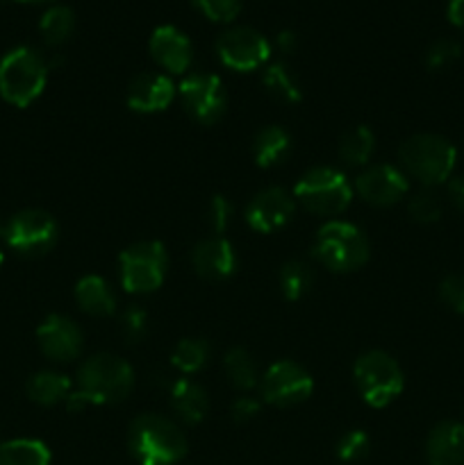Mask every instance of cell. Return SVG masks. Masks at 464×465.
<instances>
[{"label": "cell", "instance_id": "cell-1", "mask_svg": "<svg viewBox=\"0 0 464 465\" xmlns=\"http://www.w3.org/2000/svg\"><path fill=\"white\" fill-rule=\"evenodd\" d=\"M127 440L139 465H176L187 454V439L176 422L155 413L135 418Z\"/></svg>", "mask_w": 464, "mask_h": 465}, {"label": "cell", "instance_id": "cell-2", "mask_svg": "<svg viewBox=\"0 0 464 465\" xmlns=\"http://www.w3.org/2000/svg\"><path fill=\"white\" fill-rule=\"evenodd\" d=\"M48 82V64L36 50L14 48L0 59V95L14 107L35 103Z\"/></svg>", "mask_w": 464, "mask_h": 465}, {"label": "cell", "instance_id": "cell-3", "mask_svg": "<svg viewBox=\"0 0 464 465\" xmlns=\"http://www.w3.org/2000/svg\"><path fill=\"white\" fill-rule=\"evenodd\" d=\"M135 386V372L123 359L114 354H96L82 363L77 372V393L94 404L121 402Z\"/></svg>", "mask_w": 464, "mask_h": 465}, {"label": "cell", "instance_id": "cell-4", "mask_svg": "<svg viewBox=\"0 0 464 465\" xmlns=\"http://www.w3.org/2000/svg\"><path fill=\"white\" fill-rule=\"evenodd\" d=\"M314 257L332 272H350L368 262V241L353 223L330 221L317 232Z\"/></svg>", "mask_w": 464, "mask_h": 465}, {"label": "cell", "instance_id": "cell-5", "mask_svg": "<svg viewBox=\"0 0 464 465\" xmlns=\"http://www.w3.org/2000/svg\"><path fill=\"white\" fill-rule=\"evenodd\" d=\"M455 148L437 134H417L398 150L400 166L423 186H439L450 180L455 168Z\"/></svg>", "mask_w": 464, "mask_h": 465}, {"label": "cell", "instance_id": "cell-6", "mask_svg": "<svg viewBox=\"0 0 464 465\" xmlns=\"http://www.w3.org/2000/svg\"><path fill=\"white\" fill-rule=\"evenodd\" d=\"M294 198L317 216H337L353 200V186L337 168L317 166L300 177L294 186Z\"/></svg>", "mask_w": 464, "mask_h": 465}, {"label": "cell", "instance_id": "cell-7", "mask_svg": "<svg viewBox=\"0 0 464 465\" xmlns=\"http://www.w3.org/2000/svg\"><path fill=\"white\" fill-rule=\"evenodd\" d=\"M355 384L364 402L373 409H385L403 393L405 377L394 357L382 350H371L355 361Z\"/></svg>", "mask_w": 464, "mask_h": 465}, {"label": "cell", "instance_id": "cell-8", "mask_svg": "<svg viewBox=\"0 0 464 465\" xmlns=\"http://www.w3.org/2000/svg\"><path fill=\"white\" fill-rule=\"evenodd\" d=\"M121 284L127 293H153L166 277V248L159 241H141L121 252Z\"/></svg>", "mask_w": 464, "mask_h": 465}, {"label": "cell", "instance_id": "cell-9", "mask_svg": "<svg viewBox=\"0 0 464 465\" xmlns=\"http://www.w3.org/2000/svg\"><path fill=\"white\" fill-rule=\"evenodd\" d=\"M3 241L23 257H41L57 241V223L44 209H23L5 223Z\"/></svg>", "mask_w": 464, "mask_h": 465}, {"label": "cell", "instance_id": "cell-10", "mask_svg": "<svg viewBox=\"0 0 464 465\" xmlns=\"http://www.w3.org/2000/svg\"><path fill=\"white\" fill-rule=\"evenodd\" d=\"M217 54L223 66L246 73L262 68L268 62L271 45L257 30L239 25L221 32V36L217 39Z\"/></svg>", "mask_w": 464, "mask_h": 465}, {"label": "cell", "instance_id": "cell-11", "mask_svg": "<svg viewBox=\"0 0 464 465\" xmlns=\"http://www.w3.org/2000/svg\"><path fill=\"white\" fill-rule=\"evenodd\" d=\"M185 112L200 125H214L223 116L227 104V94L217 75L196 73L182 80L177 89Z\"/></svg>", "mask_w": 464, "mask_h": 465}, {"label": "cell", "instance_id": "cell-12", "mask_svg": "<svg viewBox=\"0 0 464 465\" xmlns=\"http://www.w3.org/2000/svg\"><path fill=\"white\" fill-rule=\"evenodd\" d=\"M314 380L294 361H276L262 377V398L276 407H294L312 395Z\"/></svg>", "mask_w": 464, "mask_h": 465}, {"label": "cell", "instance_id": "cell-13", "mask_svg": "<svg viewBox=\"0 0 464 465\" xmlns=\"http://www.w3.org/2000/svg\"><path fill=\"white\" fill-rule=\"evenodd\" d=\"M359 198L373 207H391L405 198L409 191V182L403 171L389 166V163H378L367 168L355 182Z\"/></svg>", "mask_w": 464, "mask_h": 465}, {"label": "cell", "instance_id": "cell-14", "mask_svg": "<svg viewBox=\"0 0 464 465\" xmlns=\"http://www.w3.org/2000/svg\"><path fill=\"white\" fill-rule=\"evenodd\" d=\"M296 212V198L280 186L259 191L246 209V223L259 234H271L291 221Z\"/></svg>", "mask_w": 464, "mask_h": 465}, {"label": "cell", "instance_id": "cell-15", "mask_svg": "<svg viewBox=\"0 0 464 465\" xmlns=\"http://www.w3.org/2000/svg\"><path fill=\"white\" fill-rule=\"evenodd\" d=\"M36 341H39L41 352L53 361H73L82 352V331L71 318L53 316L45 318L36 330Z\"/></svg>", "mask_w": 464, "mask_h": 465}, {"label": "cell", "instance_id": "cell-16", "mask_svg": "<svg viewBox=\"0 0 464 465\" xmlns=\"http://www.w3.org/2000/svg\"><path fill=\"white\" fill-rule=\"evenodd\" d=\"M191 263L203 280L223 282L237 272V252L221 236L200 241L191 252Z\"/></svg>", "mask_w": 464, "mask_h": 465}, {"label": "cell", "instance_id": "cell-17", "mask_svg": "<svg viewBox=\"0 0 464 465\" xmlns=\"http://www.w3.org/2000/svg\"><path fill=\"white\" fill-rule=\"evenodd\" d=\"M176 98V84L159 73L136 75L127 86V107L139 114H155L166 109Z\"/></svg>", "mask_w": 464, "mask_h": 465}, {"label": "cell", "instance_id": "cell-18", "mask_svg": "<svg viewBox=\"0 0 464 465\" xmlns=\"http://www.w3.org/2000/svg\"><path fill=\"white\" fill-rule=\"evenodd\" d=\"M150 54L168 73H185L194 59V48L185 32L173 25H162L150 36Z\"/></svg>", "mask_w": 464, "mask_h": 465}, {"label": "cell", "instance_id": "cell-19", "mask_svg": "<svg viewBox=\"0 0 464 465\" xmlns=\"http://www.w3.org/2000/svg\"><path fill=\"white\" fill-rule=\"evenodd\" d=\"M426 459L428 465H464V422H439L428 436Z\"/></svg>", "mask_w": 464, "mask_h": 465}, {"label": "cell", "instance_id": "cell-20", "mask_svg": "<svg viewBox=\"0 0 464 465\" xmlns=\"http://www.w3.org/2000/svg\"><path fill=\"white\" fill-rule=\"evenodd\" d=\"M171 407L187 425H198L207 416L209 398L203 386L182 377L171 384Z\"/></svg>", "mask_w": 464, "mask_h": 465}, {"label": "cell", "instance_id": "cell-21", "mask_svg": "<svg viewBox=\"0 0 464 465\" xmlns=\"http://www.w3.org/2000/svg\"><path fill=\"white\" fill-rule=\"evenodd\" d=\"M76 300L82 312L89 316L105 318L116 312V295L112 293L107 282L98 275H86L77 282Z\"/></svg>", "mask_w": 464, "mask_h": 465}, {"label": "cell", "instance_id": "cell-22", "mask_svg": "<svg viewBox=\"0 0 464 465\" xmlns=\"http://www.w3.org/2000/svg\"><path fill=\"white\" fill-rule=\"evenodd\" d=\"M25 391L32 402L41 404V407H53V404L68 400V395L73 393V386L71 380L62 372L41 371L27 380Z\"/></svg>", "mask_w": 464, "mask_h": 465}, {"label": "cell", "instance_id": "cell-23", "mask_svg": "<svg viewBox=\"0 0 464 465\" xmlns=\"http://www.w3.org/2000/svg\"><path fill=\"white\" fill-rule=\"evenodd\" d=\"M291 153L289 132L277 125H268L255 136L253 157L259 168H273L285 162Z\"/></svg>", "mask_w": 464, "mask_h": 465}, {"label": "cell", "instance_id": "cell-24", "mask_svg": "<svg viewBox=\"0 0 464 465\" xmlns=\"http://www.w3.org/2000/svg\"><path fill=\"white\" fill-rule=\"evenodd\" d=\"M0 465H50V450L41 440H5L0 443Z\"/></svg>", "mask_w": 464, "mask_h": 465}, {"label": "cell", "instance_id": "cell-25", "mask_svg": "<svg viewBox=\"0 0 464 465\" xmlns=\"http://www.w3.org/2000/svg\"><path fill=\"white\" fill-rule=\"evenodd\" d=\"M262 84L280 103L298 104L303 100V91H300L298 82H296V77L291 75V71L285 64H268V66H264Z\"/></svg>", "mask_w": 464, "mask_h": 465}, {"label": "cell", "instance_id": "cell-26", "mask_svg": "<svg viewBox=\"0 0 464 465\" xmlns=\"http://www.w3.org/2000/svg\"><path fill=\"white\" fill-rule=\"evenodd\" d=\"M73 30H76V14H73V9L64 7V5L50 7L39 21L41 36H44L45 44L53 45V48L66 44V41L71 39Z\"/></svg>", "mask_w": 464, "mask_h": 465}, {"label": "cell", "instance_id": "cell-27", "mask_svg": "<svg viewBox=\"0 0 464 465\" xmlns=\"http://www.w3.org/2000/svg\"><path fill=\"white\" fill-rule=\"evenodd\" d=\"M373 150H376V136L367 125L353 127L341 136L339 157L348 166H364L373 157Z\"/></svg>", "mask_w": 464, "mask_h": 465}, {"label": "cell", "instance_id": "cell-28", "mask_svg": "<svg viewBox=\"0 0 464 465\" xmlns=\"http://www.w3.org/2000/svg\"><path fill=\"white\" fill-rule=\"evenodd\" d=\"M223 368H226V377L230 380V384L235 386V389L250 391L257 384V366H255L248 350H227L226 357H223Z\"/></svg>", "mask_w": 464, "mask_h": 465}, {"label": "cell", "instance_id": "cell-29", "mask_svg": "<svg viewBox=\"0 0 464 465\" xmlns=\"http://www.w3.org/2000/svg\"><path fill=\"white\" fill-rule=\"evenodd\" d=\"M314 271L305 262H287L280 268V291L289 302H298L312 291Z\"/></svg>", "mask_w": 464, "mask_h": 465}, {"label": "cell", "instance_id": "cell-30", "mask_svg": "<svg viewBox=\"0 0 464 465\" xmlns=\"http://www.w3.org/2000/svg\"><path fill=\"white\" fill-rule=\"evenodd\" d=\"M209 359V343L203 339H185L176 345L173 350V366L182 372H198L200 368H205Z\"/></svg>", "mask_w": 464, "mask_h": 465}, {"label": "cell", "instance_id": "cell-31", "mask_svg": "<svg viewBox=\"0 0 464 465\" xmlns=\"http://www.w3.org/2000/svg\"><path fill=\"white\" fill-rule=\"evenodd\" d=\"M368 452H371V440H368L367 431L362 430L348 431L337 443V459L344 463L362 461V459L368 457Z\"/></svg>", "mask_w": 464, "mask_h": 465}, {"label": "cell", "instance_id": "cell-32", "mask_svg": "<svg viewBox=\"0 0 464 465\" xmlns=\"http://www.w3.org/2000/svg\"><path fill=\"white\" fill-rule=\"evenodd\" d=\"M408 212L417 223L430 225V223H437L441 218V203L432 191H421V193L409 200Z\"/></svg>", "mask_w": 464, "mask_h": 465}, {"label": "cell", "instance_id": "cell-33", "mask_svg": "<svg viewBox=\"0 0 464 465\" xmlns=\"http://www.w3.org/2000/svg\"><path fill=\"white\" fill-rule=\"evenodd\" d=\"M462 57V45L453 39H439L428 48L426 53V66L430 71H441V68L450 66L453 62Z\"/></svg>", "mask_w": 464, "mask_h": 465}, {"label": "cell", "instance_id": "cell-34", "mask_svg": "<svg viewBox=\"0 0 464 465\" xmlns=\"http://www.w3.org/2000/svg\"><path fill=\"white\" fill-rule=\"evenodd\" d=\"M121 334L130 345L139 343V341L146 339V334H148V316H146L144 309L136 307V304H130V307L123 312Z\"/></svg>", "mask_w": 464, "mask_h": 465}, {"label": "cell", "instance_id": "cell-35", "mask_svg": "<svg viewBox=\"0 0 464 465\" xmlns=\"http://www.w3.org/2000/svg\"><path fill=\"white\" fill-rule=\"evenodd\" d=\"M194 5L214 23H230L241 12V0H194Z\"/></svg>", "mask_w": 464, "mask_h": 465}, {"label": "cell", "instance_id": "cell-36", "mask_svg": "<svg viewBox=\"0 0 464 465\" xmlns=\"http://www.w3.org/2000/svg\"><path fill=\"white\" fill-rule=\"evenodd\" d=\"M232 216H235V207H232V203L226 195H214V198L209 200L207 223L217 234H223V232L230 227Z\"/></svg>", "mask_w": 464, "mask_h": 465}, {"label": "cell", "instance_id": "cell-37", "mask_svg": "<svg viewBox=\"0 0 464 465\" xmlns=\"http://www.w3.org/2000/svg\"><path fill=\"white\" fill-rule=\"evenodd\" d=\"M439 295L455 313L464 316V275H449L439 286Z\"/></svg>", "mask_w": 464, "mask_h": 465}, {"label": "cell", "instance_id": "cell-38", "mask_svg": "<svg viewBox=\"0 0 464 465\" xmlns=\"http://www.w3.org/2000/svg\"><path fill=\"white\" fill-rule=\"evenodd\" d=\"M259 413V402L253 398H237L232 404V420L250 422Z\"/></svg>", "mask_w": 464, "mask_h": 465}, {"label": "cell", "instance_id": "cell-39", "mask_svg": "<svg viewBox=\"0 0 464 465\" xmlns=\"http://www.w3.org/2000/svg\"><path fill=\"white\" fill-rule=\"evenodd\" d=\"M449 198L455 204V209L464 213V177H453L449 182Z\"/></svg>", "mask_w": 464, "mask_h": 465}, {"label": "cell", "instance_id": "cell-40", "mask_svg": "<svg viewBox=\"0 0 464 465\" xmlns=\"http://www.w3.org/2000/svg\"><path fill=\"white\" fill-rule=\"evenodd\" d=\"M449 21L464 32V0H449Z\"/></svg>", "mask_w": 464, "mask_h": 465}, {"label": "cell", "instance_id": "cell-41", "mask_svg": "<svg viewBox=\"0 0 464 465\" xmlns=\"http://www.w3.org/2000/svg\"><path fill=\"white\" fill-rule=\"evenodd\" d=\"M296 35L291 30H282L280 35H277V48L282 50V53H294L296 50Z\"/></svg>", "mask_w": 464, "mask_h": 465}, {"label": "cell", "instance_id": "cell-42", "mask_svg": "<svg viewBox=\"0 0 464 465\" xmlns=\"http://www.w3.org/2000/svg\"><path fill=\"white\" fill-rule=\"evenodd\" d=\"M5 262V252H3V248H0V263Z\"/></svg>", "mask_w": 464, "mask_h": 465}, {"label": "cell", "instance_id": "cell-43", "mask_svg": "<svg viewBox=\"0 0 464 465\" xmlns=\"http://www.w3.org/2000/svg\"><path fill=\"white\" fill-rule=\"evenodd\" d=\"M21 3H36V0H21Z\"/></svg>", "mask_w": 464, "mask_h": 465}]
</instances>
